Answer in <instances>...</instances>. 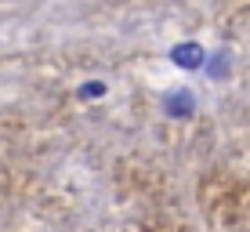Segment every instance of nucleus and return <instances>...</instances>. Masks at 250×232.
I'll return each instance as SVG.
<instances>
[{"instance_id": "nucleus-1", "label": "nucleus", "mask_w": 250, "mask_h": 232, "mask_svg": "<svg viewBox=\"0 0 250 232\" xmlns=\"http://www.w3.org/2000/svg\"><path fill=\"white\" fill-rule=\"evenodd\" d=\"M170 62H174L178 69H185V73H196V69L207 65V51L196 44V40H182V44L170 47Z\"/></svg>"}, {"instance_id": "nucleus-3", "label": "nucleus", "mask_w": 250, "mask_h": 232, "mask_svg": "<svg viewBox=\"0 0 250 232\" xmlns=\"http://www.w3.org/2000/svg\"><path fill=\"white\" fill-rule=\"evenodd\" d=\"M102 94H105V84L102 80H87L80 87V98H102Z\"/></svg>"}, {"instance_id": "nucleus-2", "label": "nucleus", "mask_w": 250, "mask_h": 232, "mask_svg": "<svg viewBox=\"0 0 250 232\" xmlns=\"http://www.w3.org/2000/svg\"><path fill=\"white\" fill-rule=\"evenodd\" d=\"M163 105H167V113H170V116H178V120H185V116H192V113H196V98H192L188 91H170Z\"/></svg>"}, {"instance_id": "nucleus-4", "label": "nucleus", "mask_w": 250, "mask_h": 232, "mask_svg": "<svg viewBox=\"0 0 250 232\" xmlns=\"http://www.w3.org/2000/svg\"><path fill=\"white\" fill-rule=\"evenodd\" d=\"M214 58H218V62H210V73H214V76H225V73H229V58H225V55H214Z\"/></svg>"}]
</instances>
